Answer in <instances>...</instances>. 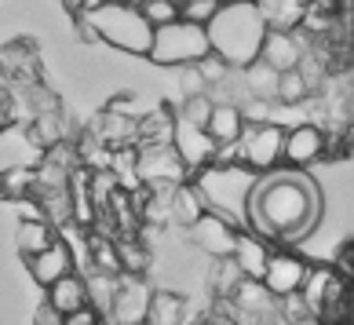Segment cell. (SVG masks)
Wrapping results in <instances>:
<instances>
[{
  "label": "cell",
  "mask_w": 354,
  "mask_h": 325,
  "mask_svg": "<svg viewBox=\"0 0 354 325\" xmlns=\"http://www.w3.org/2000/svg\"><path fill=\"white\" fill-rule=\"evenodd\" d=\"M322 216V194L304 172H263L248 198V230L267 241H299L314 230Z\"/></svg>",
  "instance_id": "cell-1"
},
{
  "label": "cell",
  "mask_w": 354,
  "mask_h": 325,
  "mask_svg": "<svg viewBox=\"0 0 354 325\" xmlns=\"http://www.w3.org/2000/svg\"><path fill=\"white\" fill-rule=\"evenodd\" d=\"M270 33V19L256 0L245 4H223L216 19L208 22V41H212V55L223 59L230 70H245L263 55V41Z\"/></svg>",
  "instance_id": "cell-2"
},
{
  "label": "cell",
  "mask_w": 354,
  "mask_h": 325,
  "mask_svg": "<svg viewBox=\"0 0 354 325\" xmlns=\"http://www.w3.org/2000/svg\"><path fill=\"white\" fill-rule=\"evenodd\" d=\"M84 33L128 55H150L153 48V22L124 0H102L99 8L84 11Z\"/></svg>",
  "instance_id": "cell-3"
},
{
  "label": "cell",
  "mask_w": 354,
  "mask_h": 325,
  "mask_svg": "<svg viewBox=\"0 0 354 325\" xmlns=\"http://www.w3.org/2000/svg\"><path fill=\"white\" fill-rule=\"evenodd\" d=\"M147 59L157 62V66H198V62L212 59L208 26L190 22V19H176L168 26H157L153 48H150Z\"/></svg>",
  "instance_id": "cell-4"
},
{
  "label": "cell",
  "mask_w": 354,
  "mask_h": 325,
  "mask_svg": "<svg viewBox=\"0 0 354 325\" xmlns=\"http://www.w3.org/2000/svg\"><path fill=\"white\" fill-rule=\"evenodd\" d=\"M285 136L288 128H281L278 121H248L238 139V161L256 176L274 172L285 161Z\"/></svg>",
  "instance_id": "cell-5"
},
{
  "label": "cell",
  "mask_w": 354,
  "mask_h": 325,
  "mask_svg": "<svg viewBox=\"0 0 354 325\" xmlns=\"http://www.w3.org/2000/svg\"><path fill=\"white\" fill-rule=\"evenodd\" d=\"M136 172H139L142 187L172 190V187L187 183L190 168L179 158V150L172 147V142H147V147H136Z\"/></svg>",
  "instance_id": "cell-6"
},
{
  "label": "cell",
  "mask_w": 354,
  "mask_h": 325,
  "mask_svg": "<svg viewBox=\"0 0 354 325\" xmlns=\"http://www.w3.org/2000/svg\"><path fill=\"white\" fill-rule=\"evenodd\" d=\"M150 304H153V289L147 285V278L139 275H121L110 300V322L113 325H147L150 318Z\"/></svg>",
  "instance_id": "cell-7"
},
{
  "label": "cell",
  "mask_w": 354,
  "mask_h": 325,
  "mask_svg": "<svg viewBox=\"0 0 354 325\" xmlns=\"http://www.w3.org/2000/svg\"><path fill=\"white\" fill-rule=\"evenodd\" d=\"M172 147L179 150V158L187 161L190 176L205 172V168H208V165H216V158H219V142H216V136L208 132L205 124L183 121L179 113H176V132H172Z\"/></svg>",
  "instance_id": "cell-8"
},
{
  "label": "cell",
  "mask_w": 354,
  "mask_h": 325,
  "mask_svg": "<svg viewBox=\"0 0 354 325\" xmlns=\"http://www.w3.org/2000/svg\"><path fill=\"white\" fill-rule=\"evenodd\" d=\"M238 234L241 230L234 227L227 216H219L216 209H205L198 223H190V241L212 259L234 256V249H238Z\"/></svg>",
  "instance_id": "cell-9"
},
{
  "label": "cell",
  "mask_w": 354,
  "mask_h": 325,
  "mask_svg": "<svg viewBox=\"0 0 354 325\" xmlns=\"http://www.w3.org/2000/svg\"><path fill=\"white\" fill-rule=\"evenodd\" d=\"M304 278H307V263L296 252H270V263H267V270H263L259 281L267 285L270 296L288 300V296H299Z\"/></svg>",
  "instance_id": "cell-10"
},
{
  "label": "cell",
  "mask_w": 354,
  "mask_h": 325,
  "mask_svg": "<svg viewBox=\"0 0 354 325\" xmlns=\"http://www.w3.org/2000/svg\"><path fill=\"white\" fill-rule=\"evenodd\" d=\"M44 161V147L33 139L30 128H0V176L11 168H37Z\"/></svg>",
  "instance_id": "cell-11"
},
{
  "label": "cell",
  "mask_w": 354,
  "mask_h": 325,
  "mask_svg": "<svg viewBox=\"0 0 354 325\" xmlns=\"http://www.w3.org/2000/svg\"><path fill=\"white\" fill-rule=\"evenodd\" d=\"M30 263V275H33V281L37 285H55L59 278H66V275H73V267H77V259H73V249H70V241L66 238H55L48 245V249H41L37 256H30L26 259Z\"/></svg>",
  "instance_id": "cell-12"
},
{
  "label": "cell",
  "mask_w": 354,
  "mask_h": 325,
  "mask_svg": "<svg viewBox=\"0 0 354 325\" xmlns=\"http://www.w3.org/2000/svg\"><path fill=\"white\" fill-rule=\"evenodd\" d=\"M322 154H325V132L318 124L299 121V124L288 128V136H285V165L304 168L310 161H318Z\"/></svg>",
  "instance_id": "cell-13"
},
{
  "label": "cell",
  "mask_w": 354,
  "mask_h": 325,
  "mask_svg": "<svg viewBox=\"0 0 354 325\" xmlns=\"http://www.w3.org/2000/svg\"><path fill=\"white\" fill-rule=\"evenodd\" d=\"M136 128H139L136 117L117 113V110L106 106V110L95 117V121H91L88 136H95L99 142H106L110 150H117V147H136Z\"/></svg>",
  "instance_id": "cell-14"
},
{
  "label": "cell",
  "mask_w": 354,
  "mask_h": 325,
  "mask_svg": "<svg viewBox=\"0 0 354 325\" xmlns=\"http://www.w3.org/2000/svg\"><path fill=\"white\" fill-rule=\"evenodd\" d=\"M44 300L59 310V315H77V310H84V307H91V292H88V278H81L73 270V275H66V278H59L55 285H48V296Z\"/></svg>",
  "instance_id": "cell-15"
},
{
  "label": "cell",
  "mask_w": 354,
  "mask_h": 325,
  "mask_svg": "<svg viewBox=\"0 0 354 325\" xmlns=\"http://www.w3.org/2000/svg\"><path fill=\"white\" fill-rule=\"evenodd\" d=\"M270 241L259 238L256 230H241L238 234V249H234V259H238V267L245 270V278H263V270L270 263Z\"/></svg>",
  "instance_id": "cell-16"
},
{
  "label": "cell",
  "mask_w": 354,
  "mask_h": 325,
  "mask_svg": "<svg viewBox=\"0 0 354 325\" xmlns=\"http://www.w3.org/2000/svg\"><path fill=\"white\" fill-rule=\"evenodd\" d=\"M259 59H267L278 73H285V70H296L299 62H304V48H299V41L288 30H274L270 26V33L263 41V55Z\"/></svg>",
  "instance_id": "cell-17"
},
{
  "label": "cell",
  "mask_w": 354,
  "mask_h": 325,
  "mask_svg": "<svg viewBox=\"0 0 354 325\" xmlns=\"http://www.w3.org/2000/svg\"><path fill=\"white\" fill-rule=\"evenodd\" d=\"M245 124H248V117H245V110L238 106V102H216L212 117H208V132L216 136L219 147L238 142L241 132H245Z\"/></svg>",
  "instance_id": "cell-18"
},
{
  "label": "cell",
  "mask_w": 354,
  "mask_h": 325,
  "mask_svg": "<svg viewBox=\"0 0 354 325\" xmlns=\"http://www.w3.org/2000/svg\"><path fill=\"white\" fill-rule=\"evenodd\" d=\"M241 81H245V92L259 99V102H278V81H281V73L270 66L267 59H256L252 66H245L241 70Z\"/></svg>",
  "instance_id": "cell-19"
},
{
  "label": "cell",
  "mask_w": 354,
  "mask_h": 325,
  "mask_svg": "<svg viewBox=\"0 0 354 325\" xmlns=\"http://www.w3.org/2000/svg\"><path fill=\"white\" fill-rule=\"evenodd\" d=\"M55 238H59V234H55V227H51L44 216H26L22 223H19V230H15V245H19V252L26 259L37 256L41 249H48Z\"/></svg>",
  "instance_id": "cell-20"
},
{
  "label": "cell",
  "mask_w": 354,
  "mask_h": 325,
  "mask_svg": "<svg viewBox=\"0 0 354 325\" xmlns=\"http://www.w3.org/2000/svg\"><path fill=\"white\" fill-rule=\"evenodd\" d=\"M172 132H176V113L168 106H157V110L139 117L136 147H147V142H172Z\"/></svg>",
  "instance_id": "cell-21"
},
{
  "label": "cell",
  "mask_w": 354,
  "mask_h": 325,
  "mask_svg": "<svg viewBox=\"0 0 354 325\" xmlns=\"http://www.w3.org/2000/svg\"><path fill=\"white\" fill-rule=\"evenodd\" d=\"M168 205H172V223H183V227L198 223L201 212H205L201 190H198V187H190V183L172 187V194H168Z\"/></svg>",
  "instance_id": "cell-22"
},
{
  "label": "cell",
  "mask_w": 354,
  "mask_h": 325,
  "mask_svg": "<svg viewBox=\"0 0 354 325\" xmlns=\"http://www.w3.org/2000/svg\"><path fill=\"white\" fill-rule=\"evenodd\" d=\"M256 4L263 8V15L270 19L274 30H288V26H296L307 15L310 0H256Z\"/></svg>",
  "instance_id": "cell-23"
},
{
  "label": "cell",
  "mask_w": 354,
  "mask_h": 325,
  "mask_svg": "<svg viewBox=\"0 0 354 325\" xmlns=\"http://www.w3.org/2000/svg\"><path fill=\"white\" fill-rule=\"evenodd\" d=\"M88 256L95 270H106V275H124L121 256H117V241L106 238V234H91L88 238Z\"/></svg>",
  "instance_id": "cell-24"
},
{
  "label": "cell",
  "mask_w": 354,
  "mask_h": 325,
  "mask_svg": "<svg viewBox=\"0 0 354 325\" xmlns=\"http://www.w3.org/2000/svg\"><path fill=\"white\" fill-rule=\"evenodd\" d=\"M37 168H11L0 176V198H33Z\"/></svg>",
  "instance_id": "cell-25"
},
{
  "label": "cell",
  "mask_w": 354,
  "mask_h": 325,
  "mask_svg": "<svg viewBox=\"0 0 354 325\" xmlns=\"http://www.w3.org/2000/svg\"><path fill=\"white\" fill-rule=\"evenodd\" d=\"M117 256H121V267H124V275H142L150 263V252L142 249V245L128 234V238H117Z\"/></svg>",
  "instance_id": "cell-26"
},
{
  "label": "cell",
  "mask_w": 354,
  "mask_h": 325,
  "mask_svg": "<svg viewBox=\"0 0 354 325\" xmlns=\"http://www.w3.org/2000/svg\"><path fill=\"white\" fill-rule=\"evenodd\" d=\"M310 92V81L304 77V70H285L281 81H278V102H304Z\"/></svg>",
  "instance_id": "cell-27"
},
{
  "label": "cell",
  "mask_w": 354,
  "mask_h": 325,
  "mask_svg": "<svg viewBox=\"0 0 354 325\" xmlns=\"http://www.w3.org/2000/svg\"><path fill=\"white\" fill-rule=\"evenodd\" d=\"M33 139L41 142L44 150H51L55 142H62V124H59V113L55 110H44V113H37V121H33Z\"/></svg>",
  "instance_id": "cell-28"
},
{
  "label": "cell",
  "mask_w": 354,
  "mask_h": 325,
  "mask_svg": "<svg viewBox=\"0 0 354 325\" xmlns=\"http://www.w3.org/2000/svg\"><path fill=\"white\" fill-rule=\"evenodd\" d=\"M212 110H216L212 95L201 92V95H187V99H183L179 117H183V121H194V124H205V128H208V117H212Z\"/></svg>",
  "instance_id": "cell-29"
},
{
  "label": "cell",
  "mask_w": 354,
  "mask_h": 325,
  "mask_svg": "<svg viewBox=\"0 0 354 325\" xmlns=\"http://www.w3.org/2000/svg\"><path fill=\"white\" fill-rule=\"evenodd\" d=\"M142 15H147L157 30V26H168V22L183 19V11H179L176 0H142Z\"/></svg>",
  "instance_id": "cell-30"
},
{
  "label": "cell",
  "mask_w": 354,
  "mask_h": 325,
  "mask_svg": "<svg viewBox=\"0 0 354 325\" xmlns=\"http://www.w3.org/2000/svg\"><path fill=\"white\" fill-rule=\"evenodd\" d=\"M223 8V0H190L187 8H179L183 11V19H190V22H201V26H208L216 19V11Z\"/></svg>",
  "instance_id": "cell-31"
},
{
  "label": "cell",
  "mask_w": 354,
  "mask_h": 325,
  "mask_svg": "<svg viewBox=\"0 0 354 325\" xmlns=\"http://www.w3.org/2000/svg\"><path fill=\"white\" fill-rule=\"evenodd\" d=\"M33 325H66V315H59V310L44 300L41 307H37V315H33Z\"/></svg>",
  "instance_id": "cell-32"
},
{
  "label": "cell",
  "mask_w": 354,
  "mask_h": 325,
  "mask_svg": "<svg viewBox=\"0 0 354 325\" xmlns=\"http://www.w3.org/2000/svg\"><path fill=\"white\" fill-rule=\"evenodd\" d=\"M66 325H102V315L95 307H84V310H77V315H70Z\"/></svg>",
  "instance_id": "cell-33"
},
{
  "label": "cell",
  "mask_w": 354,
  "mask_h": 325,
  "mask_svg": "<svg viewBox=\"0 0 354 325\" xmlns=\"http://www.w3.org/2000/svg\"><path fill=\"white\" fill-rule=\"evenodd\" d=\"M347 278H351V289H354V263H351V270H347Z\"/></svg>",
  "instance_id": "cell-34"
},
{
  "label": "cell",
  "mask_w": 354,
  "mask_h": 325,
  "mask_svg": "<svg viewBox=\"0 0 354 325\" xmlns=\"http://www.w3.org/2000/svg\"><path fill=\"white\" fill-rule=\"evenodd\" d=\"M223 4H245V0H223Z\"/></svg>",
  "instance_id": "cell-35"
},
{
  "label": "cell",
  "mask_w": 354,
  "mask_h": 325,
  "mask_svg": "<svg viewBox=\"0 0 354 325\" xmlns=\"http://www.w3.org/2000/svg\"><path fill=\"white\" fill-rule=\"evenodd\" d=\"M176 4H179V8H187V4H190V0H176Z\"/></svg>",
  "instance_id": "cell-36"
}]
</instances>
